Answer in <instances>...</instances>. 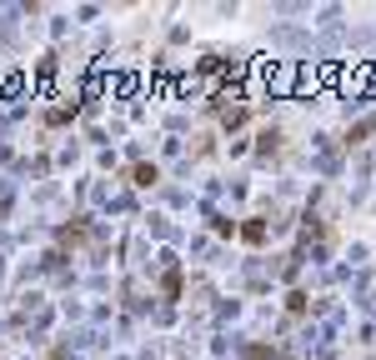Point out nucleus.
Returning <instances> with one entry per match:
<instances>
[{"instance_id": "nucleus-2", "label": "nucleus", "mask_w": 376, "mask_h": 360, "mask_svg": "<svg viewBox=\"0 0 376 360\" xmlns=\"http://www.w3.org/2000/svg\"><path fill=\"white\" fill-rule=\"evenodd\" d=\"M131 175H136V186H151V180H155V165H136Z\"/></svg>"}, {"instance_id": "nucleus-1", "label": "nucleus", "mask_w": 376, "mask_h": 360, "mask_svg": "<svg viewBox=\"0 0 376 360\" xmlns=\"http://www.w3.org/2000/svg\"><path fill=\"white\" fill-rule=\"evenodd\" d=\"M336 85H341L346 95H371V90H376V66H351V71L336 76Z\"/></svg>"}]
</instances>
